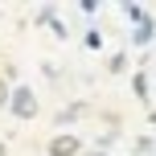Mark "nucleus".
<instances>
[{
  "label": "nucleus",
  "mask_w": 156,
  "mask_h": 156,
  "mask_svg": "<svg viewBox=\"0 0 156 156\" xmlns=\"http://www.w3.org/2000/svg\"><path fill=\"white\" fill-rule=\"evenodd\" d=\"M74 148H78V144H74V140H58V144H54V156H70Z\"/></svg>",
  "instance_id": "1"
}]
</instances>
